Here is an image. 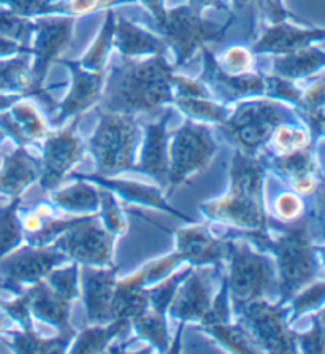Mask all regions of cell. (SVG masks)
Listing matches in <instances>:
<instances>
[{"label":"cell","instance_id":"obj_64","mask_svg":"<svg viewBox=\"0 0 325 354\" xmlns=\"http://www.w3.org/2000/svg\"><path fill=\"white\" fill-rule=\"evenodd\" d=\"M5 137H7V133H5L2 129H0V145H2V142L5 140Z\"/></svg>","mask_w":325,"mask_h":354},{"label":"cell","instance_id":"obj_39","mask_svg":"<svg viewBox=\"0 0 325 354\" xmlns=\"http://www.w3.org/2000/svg\"><path fill=\"white\" fill-rule=\"evenodd\" d=\"M205 329L210 330L217 340H221L224 345L230 348L232 351L246 353V354L260 351V348H257L255 342L242 329V327L222 323V324L206 326Z\"/></svg>","mask_w":325,"mask_h":354},{"label":"cell","instance_id":"obj_20","mask_svg":"<svg viewBox=\"0 0 325 354\" xmlns=\"http://www.w3.org/2000/svg\"><path fill=\"white\" fill-rule=\"evenodd\" d=\"M30 315L35 318L43 319L46 323L59 327L62 334H73L70 324H68V313H70V302L50 286L46 280L37 281L26 292Z\"/></svg>","mask_w":325,"mask_h":354},{"label":"cell","instance_id":"obj_16","mask_svg":"<svg viewBox=\"0 0 325 354\" xmlns=\"http://www.w3.org/2000/svg\"><path fill=\"white\" fill-rule=\"evenodd\" d=\"M325 43V29L297 26L289 21L271 24L253 48L255 55H286L298 48Z\"/></svg>","mask_w":325,"mask_h":354},{"label":"cell","instance_id":"obj_13","mask_svg":"<svg viewBox=\"0 0 325 354\" xmlns=\"http://www.w3.org/2000/svg\"><path fill=\"white\" fill-rule=\"evenodd\" d=\"M78 121L79 118L70 127L48 136L46 138L40 175L41 187L46 191L55 189L62 181L63 175L83 156V143L75 132Z\"/></svg>","mask_w":325,"mask_h":354},{"label":"cell","instance_id":"obj_60","mask_svg":"<svg viewBox=\"0 0 325 354\" xmlns=\"http://www.w3.org/2000/svg\"><path fill=\"white\" fill-rule=\"evenodd\" d=\"M319 226L324 230V237H325V185L319 189V196H317V212H316Z\"/></svg>","mask_w":325,"mask_h":354},{"label":"cell","instance_id":"obj_62","mask_svg":"<svg viewBox=\"0 0 325 354\" xmlns=\"http://www.w3.org/2000/svg\"><path fill=\"white\" fill-rule=\"evenodd\" d=\"M314 250H316V253H319L322 256V259H324V262H325V245H314Z\"/></svg>","mask_w":325,"mask_h":354},{"label":"cell","instance_id":"obj_11","mask_svg":"<svg viewBox=\"0 0 325 354\" xmlns=\"http://www.w3.org/2000/svg\"><path fill=\"white\" fill-rule=\"evenodd\" d=\"M238 312L253 332L254 339H257L266 351L278 354L297 351L298 334L289 329L286 319L289 308L266 304L259 299L243 305Z\"/></svg>","mask_w":325,"mask_h":354},{"label":"cell","instance_id":"obj_3","mask_svg":"<svg viewBox=\"0 0 325 354\" xmlns=\"http://www.w3.org/2000/svg\"><path fill=\"white\" fill-rule=\"evenodd\" d=\"M242 235L276 254L282 302H289L298 292L317 280L321 267L310 239L308 218H300L290 226H286L278 240L270 239L266 230H248Z\"/></svg>","mask_w":325,"mask_h":354},{"label":"cell","instance_id":"obj_15","mask_svg":"<svg viewBox=\"0 0 325 354\" xmlns=\"http://www.w3.org/2000/svg\"><path fill=\"white\" fill-rule=\"evenodd\" d=\"M62 64L72 73V86L59 106V115L52 120L55 126L62 124L70 116H79L89 106L97 104L104 89V73L89 72L79 62L62 61Z\"/></svg>","mask_w":325,"mask_h":354},{"label":"cell","instance_id":"obj_38","mask_svg":"<svg viewBox=\"0 0 325 354\" xmlns=\"http://www.w3.org/2000/svg\"><path fill=\"white\" fill-rule=\"evenodd\" d=\"M34 32L35 21L16 15L10 8L0 5V35L10 37V39L29 46V43L34 39Z\"/></svg>","mask_w":325,"mask_h":354},{"label":"cell","instance_id":"obj_7","mask_svg":"<svg viewBox=\"0 0 325 354\" xmlns=\"http://www.w3.org/2000/svg\"><path fill=\"white\" fill-rule=\"evenodd\" d=\"M232 19L226 26L206 21L201 13L195 12L189 5L165 10V15L157 28L161 29L164 40L172 46L177 56V66L181 67L193 57L197 51L210 41H219L226 34Z\"/></svg>","mask_w":325,"mask_h":354},{"label":"cell","instance_id":"obj_40","mask_svg":"<svg viewBox=\"0 0 325 354\" xmlns=\"http://www.w3.org/2000/svg\"><path fill=\"white\" fill-rule=\"evenodd\" d=\"M0 5L29 19L41 15H67L63 0H0Z\"/></svg>","mask_w":325,"mask_h":354},{"label":"cell","instance_id":"obj_6","mask_svg":"<svg viewBox=\"0 0 325 354\" xmlns=\"http://www.w3.org/2000/svg\"><path fill=\"white\" fill-rule=\"evenodd\" d=\"M226 250L230 256V273L226 281L237 310L273 291L276 273L268 257L254 253L244 241H228Z\"/></svg>","mask_w":325,"mask_h":354},{"label":"cell","instance_id":"obj_28","mask_svg":"<svg viewBox=\"0 0 325 354\" xmlns=\"http://www.w3.org/2000/svg\"><path fill=\"white\" fill-rule=\"evenodd\" d=\"M52 202L62 210L89 213L95 212L100 205V191L90 186L86 180L78 178L77 183L67 189L52 192Z\"/></svg>","mask_w":325,"mask_h":354},{"label":"cell","instance_id":"obj_19","mask_svg":"<svg viewBox=\"0 0 325 354\" xmlns=\"http://www.w3.org/2000/svg\"><path fill=\"white\" fill-rule=\"evenodd\" d=\"M0 129L19 147L46 140L50 136L45 118L40 115L34 102L26 100L24 97L16 102L10 110L0 113Z\"/></svg>","mask_w":325,"mask_h":354},{"label":"cell","instance_id":"obj_49","mask_svg":"<svg viewBox=\"0 0 325 354\" xmlns=\"http://www.w3.org/2000/svg\"><path fill=\"white\" fill-rule=\"evenodd\" d=\"M183 261H184L183 254L177 251V253L164 257V259L151 262V264L143 267L140 273H141V278H143V283H145V286L162 280V278L167 277L168 273L173 270V267H177L179 262H183Z\"/></svg>","mask_w":325,"mask_h":354},{"label":"cell","instance_id":"obj_55","mask_svg":"<svg viewBox=\"0 0 325 354\" xmlns=\"http://www.w3.org/2000/svg\"><path fill=\"white\" fill-rule=\"evenodd\" d=\"M45 219L46 218L41 216L39 212L32 210V212L24 213L23 219H21V224H23L24 232H28V235H32V234L39 232V230L41 229V226H43Z\"/></svg>","mask_w":325,"mask_h":354},{"label":"cell","instance_id":"obj_41","mask_svg":"<svg viewBox=\"0 0 325 354\" xmlns=\"http://www.w3.org/2000/svg\"><path fill=\"white\" fill-rule=\"evenodd\" d=\"M190 270L193 269H186L183 272H179L177 275L170 277L168 280H165L162 284H159V286L149 289L148 291L149 308H152L154 312L161 315H165L167 308L170 307V304H172L175 294H177V289L181 284V281L189 275Z\"/></svg>","mask_w":325,"mask_h":354},{"label":"cell","instance_id":"obj_22","mask_svg":"<svg viewBox=\"0 0 325 354\" xmlns=\"http://www.w3.org/2000/svg\"><path fill=\"white\" fill-rule=\"evenodd\" d=\"M170 116H172V111H165L164 118L146 127V142L141 151L140 164L137 167L157 180H168L170 154L167 122L170 121Z\"/></svg>","mask_w":325,"mask_h":354},{"label":"cell","instance_id":"obj_37","mask_svg":"<svg viewBox=\"0 0 325 354\" xmlns=\"http://www.w3.org/2000/svg\"><path fill=\"white\" fill-rule=\"evenodd\" d=\"M175 105L190 118L213 121L221 126L226 124L228 116H230L226 105L216 104L210 97H177L175 99Z\"/></svg>","mask_w":325,"mask_h":354},{"label":"cell","instance_id":"obj_51","mask_svg":"<svg viewBox=\"0 0 325 354\" xmlns=\"http://www.w3.org/2000/svg\"><path fill=\"white\" fill-rule=\"evenodd\" d=\"M298 342H300L303 353H325V326L319 321V318L313 319V326L310 330L305 332V334H298Z\"/></svg>","mask_w":325,"mask_h":354},{"label":"cell","instance_id":"obj_54","mask_svg":"<svg viewBox=\"0 0 325 354\" xmlns=\"http://www.w3.org/2000/svg\"><path fill=\"white\" fill-rule=\"evenodd\" d=\"M292 189L298 196H310L319 189L316 175H305L300 178L292 180Z\"/></svg>","mask_w":325,"mask_h":354},{"label":"cell","instance_id":"obj_56","mask_svg":"<svg viewBox=\"0 0 325 354\" xmlns=\"http://www.w3.org/2000/svg\"><path fill=\"white\" fill-rule=\"evenodd\" d=\"M188 5L199 13H201L206 8H216L222 10V12H227V5L224 0H189Z\"/></svg>","mask_w":325,"mask_h":354},{"label":"cell","instance_id":"obj_2","mask_svg":"<svg viewBox=\"0 0 325 354\" xmlns=\"http://www.w3.org/2000/svg\"><path fill=\"white\" fill-rule=\"evenodd\" d=\"M264 162L237 153L232 162V186L226 196L204 205L208 218L248 230H266L264 207Z\"/></svg>","mask_w":325,"mask_h":354},{"label":"cell","instance_id":"obj_63","mask_svg":"<svg viewBox=\"0 0 325 354\" xmlns=\"http://www.w3.org/2000/svg\"><path fill=\"white\" fill-rule=\"evenodd\" d=\"M319 321H321V323L325 326V307L322 308V312L319 313Z\"/></svg>","mask_w":325,"mask_h":354},{"label":"cell","instance_id":"obj_50","mask_svg":"<svg viewBox=\"0 0 325 354\" xmlns=\"http://www.w3.org/2000/svg\"><path fill=\"white\" fill-rule=\"evenodd\" d=\"M305 203L297 192H281L275 201V212L282 221H297L302 218Z\"/></svg>","mask_w":325,"mask_h":354},{"label":"cell","instance_id":"obj_21","mask_svg":"<svg viewBox=\"0 0 325 354\" xmlns=\"http://www.w3.org/2000/svg\"><path fill=\"white\" fill-rule=\"evenodd\" d=\"M41 175V162L32 158L26 147H18L12 154L5 156L0 169V194L12 198L21 197L29 185Z\"/></svg>","mask_w":325,"mask_h":354},{"label":"cell","instance_id":"obj_1","mask_svg":"<svg viewBox=\"0 0 325 354\" xmlns=\"http://www.w3.org/2000/svg\"><path fill=\"white\" fill-rule=\"evenodd\" d=\"M175 72L165 56H151L146 61H127L115 67L105 91L106 111L135 115L156 110L164 104H175Z\"/></svg>","mask_w":325,"mask_h":354},{"label":"cell","instance_id":"obj_57","mask_svg":"<svg viewBox=\"0 0 325 354\" xmlns=\"http://www.w3.org/2000/svg\"><path fill=\"white\" fill-rule=\"evenodd\" d=\"M305 121L308 122V126L311 127V131L316 133V136H324L325 133V110L317 115L305 118Z\"/></svg>","mask_w":325,"mask_h":354},{"label":"cell","instance_id":"obj_58","mask_svg":"<svg viewBox=\"0 0 325 354\" xmlns=\"http://www.w3.org/2000/svg\"><path fill=\"white\" fill-rule=\"evenodd\" d=\"M140 2L146 5V8L151 12L152 18L156 19V23H161L165 15V10H167L164 7V0H140Z\"/></svg>","mask_w":325,"mask_h":354},{"label":"cell","instance_id":"obj_8","mask_svg":"<svg viewBox=\"0 0 325 354\" xmlns=\"http://www.w3.org/2000/svg\"><path fill=\"white\" fill-rule=\"evenodd\" d=\"M75 26V16H55L48 15L45 18L35 21V32H34V46L32 55H34V62L30 66V77H32V88L29 95H35L37 99L43 102L55 109V102L50 99V95L45 93L43 82L46 78V72L52 61H56L57 56L66 50V46L72 40Z\"/></svg>","mask_w":325,"mask_h":354},{"label":"cell","instance_id":"obj_27","mask_svg":"<svg viewBox=\"0 0 325 354\" xmlns=\"http://www.w3.org/2000/svg\"><path fill=\"white\" fill-rule=\"evenodd\" d=\"M149 307L148 291L145 289L141 273L137 272L127 277L126 280L116 281L111 313L113 319H129L145 312Z\"/></svg>","mask_w":325,"mask_h":354},{"label":"cell","instance_id":"obj_34","mask_svg":"<svg viewBox=\"0 0 325 354\" xmlns=\"http://www.w3.org/2000/svg\"><path fill=\"white\" fill-rule=\"evenodd\" d=\"M21 197L12 198L7 207L0 208V259L18 248L24 239V229L18 216Z\"/></svg>","mask_w":325,"mask_h":354},{"label":"cell","instance_id":"obj_42","mask_svg":"<svg viewBox=\"0 0 325 354\" xmlns=\"http://www.w3.org/2000/svg\"><path fill=\"white\" fill-rule=\"evenodd\" d=\"M266 97L286 102V104H290L294 106H298L303 97V89L295 86L294 82H289V80H284L278 77V75H271L268 77L266 75Z\"/></svg>","mask_w":325,"mask_h":354},{"label":"cell","instance_id":"obj_43","mask_svg":"<svg viewBox=\"0 0 325 354\" xmlns=\"http://www.w3.org/2000/svg\"><path fill=\"white\" fill-rule=\"evenodd\" d=\"M237 8L244 7H255L260 13L265 16V19L270 24L284 23V21H298L295 16H292L282 3V0H233Z\"/></svg>","mask_w":325,"mask_h":354},{"label":"cell","instance_id":"obj_33","mask_svg":"<svg viewBox=\"0 0 325 354\" xmlns=\"http://www.w3.org/2000/svg\"><path fill=\"white\" fill-rule=\"evenodd\" d=\"M10 335H12V346L14 348L16 353H26V354H34V353H63L68 345V342L73 339V334H62L59 339H41V337L37 334L32 329H23L19 332L10 330Z\"/></svg>","mask_w":325,"mask_h":354},{"label":"cell","instance_id":"obj_18","mask_svg":"<svg viewBox=\"0 0 325 354\" xmlns=\"http://www.w3.org/2000/svg\"><path fill=\"white\" fill-rule=\"evenodd\" d=\"M116 272L113 266L106 269H92L86 267L84 270V302H86L88 319L94 324L105 326L113 319L111 304H113L116 288Z\"/></svg>","mask_w":325,"mask_h":354},{"label":"cell","instance_id":"obj_48","mask_svg":"<svg viewBox=\"0 0 325 354\" xmlns=\"http://www.w3.org/2000/svg\"><path fill=\"white\" fill-rule=\"evenodd\" d=\"M298 110H300L303 120L325 110V77L319 78L306 91H303V97L300 105H298Z\"/></svg>","mask_w":325,"mask_h":354},{"label":"cell","instance_id":"obj_52","mask_svg":"<svg viewBox=\"0 0 325 354\" xmlns=\"http://www.w3.org/2000/svg\"><path fill=\"white\" fill-rule=\"evenodd\" d=\"M66 2L67 15L78 16L84 13L95 12L99 8L111 7L115 3H127L133 2V0H63Z\"/></svg>","mask_w":325,"mask_h":354},{"label":"cell","instance_id":"obj_5","mask_svg":"<svg viewBox=\"0 0 325 354\" xmlns=\"http://www.w3.org/2000/svg\"><path fill=\"white\" fill-rule=\"evenodd\" d=\"M290 120H295V113L286 104L273 99L251 100L239 104L222 127L227 137L242 147L243 153L254 154L270 140L276 126Z\"/></svg>","mask_w":325,"mask_h":354},{"label":"cell","instance_id":"obj_24","mask_svg":"<svg viewBox=\"0 0 325 354\" xmlns=\"http://www.w3.org/2000/svg\"><path fill=\"white\" fill-rule=\"evenodd\" d=\"M325 68V48L308 45L286 55H278L273 61V72L278 77L297 82L308 78Z\"/></svg>","mask_w":325,"mask_h":354},{"label":"cell","instance_id":"obj_4","mask_svg":"<svg viewBox=\"0 0 325 354\" xmlns=\"http://www.w3.org/2000/svg\"><path fill=\"white\" fill-rule=\"evenodd\" d=\"M140 131L133 115L106 111L100 118L97 131L90 138L89 148L95 154L100 175H116L135 169V151Z\"/></svg>","mask_w":325,"mask_h":354},{"label":"cell","instance_id":"obj_44","mask_svg":"<svg viewBox=\"0 0 325 354\" xmlns=\"http://www.w3.org/2000/svg\"><path fill=\"white\" fill-rule=\"evenodd\" d=\"M324 304H325V280L324 281L316 280L292 299V310H294V316H300L311 312L314 308H319Z\"/></svg>","mask_w":325,"mask_h":354},{"label":"cell","instance_id":"obj_12","mask_svg":"<svg viewBox=\"0 0 325 354\" xmlns=\"http://www.w3.org/2000/svg\"><path fill=\"white\" fill-rule=\"evenodd\" d=\"M55 246L66 256L88 266H111L113 234L100 226L95 216H81L57 237Z\"/></svg>","mask_w":325,"mask_h":354},{"label":"cell","instance_id":"obj_31","mask_svg":"<svg viewBox=\"0 0 325 354\" xmlns=\"http://www.w3.org/2000/svg\"><path fill=\"white\" fill-rule=\"evenodd\" d=\"M130 321L129 319H115L113 324L110 326H100L97 324L92 329L83 330L78 335L77 343L73 346L75 354H89V353H102L105 348L108 346L110 340H113L116 335H119L121 332L129 330Z\"/></svg>","mask_w":325,"mask_h":354},{"label":"cell","instance_id":"obj_23","mask_svg":"<svg viewBox=\"0 0 325 354\" xmlns=\"http://www.w3.org/2000/svg\"><path fill=\"white\" fill-rule=\"evenodd\" d=\"M115 48L126 59L141 56H165L168 50L167 41L152 35L140 26L124 18H116Z\"/></svg>","mask_w":325,"mask_h":354},{"label":"cell","instance_id":"obj_45","mask_svg":"<svg viewBox=\"0 0 325 354\" xmlns=\"http://www.w3.org/2000/svg\"><path fill=\"white\" fill-rule=\"evenodd\" d=\"M217 62H219L222 71L227 73H246L251 72L254 57L253 51H249L248 48L233 45L224 51L222 57Z\"/></svg>","mask_w":325,"mask_h":354},{"label":"cell","instance_id":"obj_14","mask_svg":"<svg viewBox=\"0 0 325 354\" xmlns=\"http://www.w3.org/2000/svg\"><path fill=\"white\" fill-rule=\"evenodd\" d=\"M204 51L205 71L201 75V82L206 83L213 91L221 95V99L242 100L246 97L266 94V75L262 73H227L217 62V59L211 55L206 46Z\"/></svg>","mask_w":325,"mask_h":354},{"label":"cell","instance_id":"obj_30","mask_svg":"<svg viewBox=\"0 0 325 354\" xmlns=\"http://www.w3.org/2000/svg\"><path fill=\"white\" fill-rule=\"evenodd\" d=\"M270 164L281 176L289 180L317 174V164L316 159H314L313 147L289 153H278L275 158H271Z\"/></svg>","mask_w":325,"mask_h":354},{"label":"cell","instance_id":"obj_59","mask_svg":"<svg viewBox=\"0 0 325 354\" xmlns=\"http://www.w3.org/2000/svg\"><path fill=\"white\" fill-rule=\"evenodd\" d=\"M26 97L24 93H0V113L12 109L16 102Z\"/></svg>","mask_w":325,"mask_h":354},{"label":"cell","instance_id":"obj_26","mask_svg":"<svg viewBox=\"0 0 325 354\" xmlns=\"http://www.w3.org/2000/svg\"><path fill=\"white\" fill-rule=\"evenodd\" d=\"M75 178H83V180L90 181V183H97L102 187H105V189H110L111 192H118V194H121L122 197H126L127 201L156 207L159 210L175 214V216L181 218L183 221L194 223V219H190L189 216H186V214L170 207L168 203L164 201V197L159 194V191L154 189V187H149L146 185H140V183H133V181H127V180H108L104 175H99V176L97 175H75Z\"/></svg>","mask_w":325,"mask_h":354},{"label":"cell","instance_id":"obj_53","mask_svg":"<svg viewBox=\"0 0 325 354\" xmlns=\"http://www.w3.org/2000/svg\"><path fill=\"white\" fill-rule=\"evenodd\" d=\"M18 55H32V48L10 39V37L0 35V59H8Z\"/></svg>","mask_w":325,"mask_h":354},{"label":"cell","instance_id":"obj_46","mask_svg":"<svg viewBox=\"0 0 325 354\" xmlns=\"http://www.w3.org/2000/svg\"><path fill=\"white\" fill-rule=\"evenodd\" d=\"M45 280L55 288L57 292L62 294L68 300H73L78 296V266L73 264L67 269H55Z\"/></svg>","mask_w":325,"mask_h":354},{"label":"cell","instance_id":"obj_32","mask_svg":"<svg viewBox=\"0 0 325 354\" xmlns=\"http://www.w3.org/2000/svg\"><path fill=\"white\" fill-rule=\"evenodd\" d=\"M115 30H116V15L110 12L106 15L102 32L97 35L86 55L81 59V67L89 72L104 73V67L108 59L110 50L115 46Z\"/></svg>","mask_w":325,"mask_h":354},{"label":"cell","instance_id":"obj_61","mask_svg":"<svg viewBox=\"0 0 325 354\" xmlns=\"http://www.w3.org/2000/svg\"><path fill=\"white\" fill-rule=\"evenodd\" d=\"M10 330H13L12 316L0 307V334H3V332H10Z\"/></svg>","mask_w":325,"mask_h":354},{"label":"cell","instance_id":"obj_10","mask_svg":"<svg viewBox=\"0 0 325 354\" xmlns=\"http://www.w3.org/2000/svg\"><path fill=\"white\" fill-rule=\"evenodd\" d=\"M67 256L56 246L28 245L0 259V288L19 294L21 286L45 280Z\"/></svg>","mask_w":325,"mask_h":354},{"label":"cell","instance_id":"obj_47","mask_svg":"<svg viewBox=\"0 0 325 354\" xmlns=\"http://www.w3.org/2000/svg\"><path fill=\"white\" fill-rule=\"evenodd\" d=\"M100 205H102L106 229L113 235L124 234L127 227H129V224H127L124 216H122L118 202H116L113 192L110 189L100 192Z\"/></svg>","mask_w":325,"mask_h":354},{"label":"cell","instance_id":"obj_17","mask_svg":"<svg viewBox=\"0 0 325 354\" xmlns=\"http://www.w3.org/2000/svg\"><path fill=\"white\" fill-rule=\"evenodd\" d=\"M206 270H190L188 277L177 289V294L170 304V310L175 318L181 321H204L210 313L213 297L210 278Z\"/></svg>","mask_w":325,"mask_h":354},{"label":"cell","instance_id":"obj_36","mask_svg":"<svg viewBox=\"0 0 325 354\" xmlns=\"http://www.w3.org/2000/svg\"><path fill=\"white\" fill-rule=\"evenodd\" d=\"M268 142L276 153H289L311 147L310 132L295 122V120L284 121L276 126Z\"/></svg>","mask_w":325,"mask_h":354},{"label":"cell","instance_id":"obj_9","mask_svg":"<svg viewBox=\"0 0 325 354\" xmlns=\"http://www.w3.org/2000/svg\"><path fill=\"white\" fill-rule=\"evenodd\" d=\"M217 147L211 132L205 126L188 121L175 133L172 151H170L168 181L172 186H179L199 171L205 170Z\"/></svg>","mask_w":325,"mask_h":354},{"label":"cell","instance_id":"obj_35","mask_svg":"<svg viewBox=\"0 0 325 354\" xmlns=\"http://www.w3.org/2000/svg\"><path fill=\"white\" fill-rule=\"evenodd\" d=\"M130 324H133L141 339L151 342L152 345L157 346L161 351H167V348L170 345V335L167 324H165L164 315L154 312L152 308L148 307L145 312L135 316V318L130 321Z\"/></svg>","mask_w":325,"mask_h":354},{"label":"cell","instance_id":"obj_29","mask_svg":"<svg viewBox=\"0 0 325 354\" xmlns=\"http://www.w3.org/2000/svg\"><path fill=\"white\" fill-rule=\"evenodd\" d=\"M30 55H18L0 59V93H24L32 88Z\"/></svg>","mask_w":325,"mask_h":354},{"label":"cell","instance_id":"obj_25","mask_svg":"<svg viewBox=\"0 0 325 354\" xmlns=\"http://www.w3.org/2000/svg\"><path fill=\"white\" fill-rule=\"evenodd\" d=\"M178 253L184 261L195 264H219L226 256V243L213 239L205 227H189L179 230L177 235Z\"/></svg>","mask_w":325,"mask_h":354}]
</instances>
